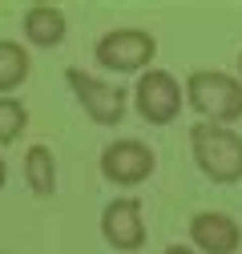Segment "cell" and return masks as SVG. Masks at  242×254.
Instances as JSON below:
<instances>
[{"label":"cell","instance_id":"cell-9","mask_svg":"<svg viewBox=\"0 0 242 254\" xmlns=\"http://www.w3.org/2000/svg\"><path fill=\"white\" fill-rule=\"evenodd\" d=\"M69 33V24H65V12L53 8V4H33L24 12V37L28 45H37V49H57L60 41H65Z\"/></svg>","mask_w":242,"mask_h":254},{"label":"cell","instance_id":"cell-3","mask_svg":"<svg viewBox=\"0 0 242 254\" xmlns=\"http://www.w3.org/2000/svg\"><path fill=\"white\" fill-rule=\"evenodd\" d=\"M154 53H158V41L145 28H113L93 49L97 65L109 69V73H137L154 61Z\"/></svg>","mask_w":242,"mask_h":254},{"label":"cell","instance_id":"cell-5","mask_svg":"<svg viewBox=\"0 0 242 254\" xmlns=\"http://www.w3.org/2000/svg\"><path fill=\"white\" fill-rule=\"evenodd\" d=\"M154 166H158L154 149L141 145L137 137H121V141L101 149V174L113 186H137V182H145L154 174Z\"/></svg>","mask_w":242,"mask_h":254},{"label":"cell","instance_id":"cell-4","mask_svg":"<svg viewBox=\"0 0 242 254\" xmlns=\"http://www.w3.org/2000/svg\"><path fill=\"white\" fill-rule=\"evenodd\" d=\"M133 105L149 125H170L182 113V85L166 69H145L133 85Z\"/></svg>","mask_w":242,"mask_h":254},{"label":"cell","instance_id":"cell-15","mask_svg":"<svg viewBox=\"0 0 242 254\" xmlns=\"http://www.w3.org/2000/svg\"><path fill=\"white\" fill-rule=\"evenodd\" d=\"M238 73H242V53H238Z\"/></svg>","mask_w":242,"mask_h":254},{"label":"cell","instance_id":"cell-2","mask_svg":"<svg viewBox=\"0 0 242 254\" xmlns=\"http://www.w3.org/2000/svg\"><path fill=\"white\" fill-rule=\"evenodd\" d=\"M186 97L190 105L210 121V125H226L242 117V81L218 69H198L186 77Z\"/></svg>","mask_w":242,"mask_h":254},{"label":"cell","instance_id":"cell-6","mask_svg":"<svg viewBox=\"0 0 242 254\" xmlns=\"http://www.w3.org/2000/svg\"><path fill=\"white\" fill-rule=\"evenodd\" d=\"M69 85L77 93V101L85 105V113L93 117L97 125H117L121 117H125V89L105 85V81L89 77L81 69H69Z\"/></svg>","mask_w":242,"mask_h":254},{"label":"cell","instance_id":"cell-7","mask_svg":"<svg viewBox=\"0 0 242 254\" xmlns=\"http://www.w3.org/2000/svg\"><path fill=\"white\" fill-rule=\"evenodd\" d=\"M101 234L113 250H141L145 246V218L137 198H113L101 214Z\"/></svg>","mask_w":242,"mask_h":254},{"label":"cell","instance_id":"cell-12","mask_svg":"<svg viewBox=\"0 0 242 254\" xmlns=\"http://www.w3.org/2000/svg\"><path fill=\"white\" fill-rule=\"evenodd\" d=\"M28 125V109L16 101V97H0V145H8L24 133Z\"/></svg>","mask_w":242,"mask_h":254},{"label":"cell","instance_id":"cell-10","mask_svg":"<svg viewBox=\"0 0 242 254\" xmlns=\"http://www.w3.org/2000/svg\"><path fill=\"white\" fill-rule=\"evenodd\" d=\"M24 178H28V186H33L37 198H49L57 190V162H53L49 145H33L24 153Z\"/></svg>","mask_w":242,"mask_h":254},{"label":"cell","instance_id":"cell-1","mask_svg":"<svg viewBox=\"0 0 242 254\" xmlns=\"http://www.w3.org/2000/svg\"><path fill=\"white\" fill-rule=\"evenodd\" d=\"M190 149H194L198 170L210 182H218V186L242 182V137L230 129V125L198 121L194 129H190Z\"/></svg>","mask_w":242,"mask_h":254},{"label":"cell","instance_id":"cell-11","mask_svg":"<svg viewBox=\"0 0 242 254\" xmlns=\"http://www.w3.org/2000/svg\"><path fill=\"white\" fill-rule=\"evenodd\" d=\"M33 61H28V49H20L16 41H0V97H8V89L24 85Z\"/></svg>","mask_w":242,"mask_h":254},{"label":"cell","instance_id":"cell-8","mask_svg":"<svg viewBox=\"0 0 242 254\" xmlns=\"http://www.w3.org/2000/svg\"><path fill=\"white\" fill-rule=\"evenodd\" d=\"M190 242L206 254H234L242 246V226L222 210H202L190 218Z\"/></svg>","mask_w":242,"mask_h":254},{"label":"cell","instance_id":"cell-14","mask_svg":"<svg viewBox=\"0 0 242 254\" xmlns=\"http://www.w3.org/2000/svg\"><path fill=\"white\" fill-rule=\"evenodd\" d=\"M4 178H8V166H4V157H0V190H4Z\"/></svg>","mask_w":242,"mask_h":254},{"label":"cell","instance_id":"cell-13","mask_svg":"<svg viewBox=\"0 0 242 254\" xmlns=\"http://www.w3.org/2000/svg\"><path fill=\"white\" fill-rule=\"evenodd\" d=\"M166 254H198V250H190V246H182V242H174V246H166Z\"/></svg>","mask_w":242,"mask_h":254}]
</instances>
